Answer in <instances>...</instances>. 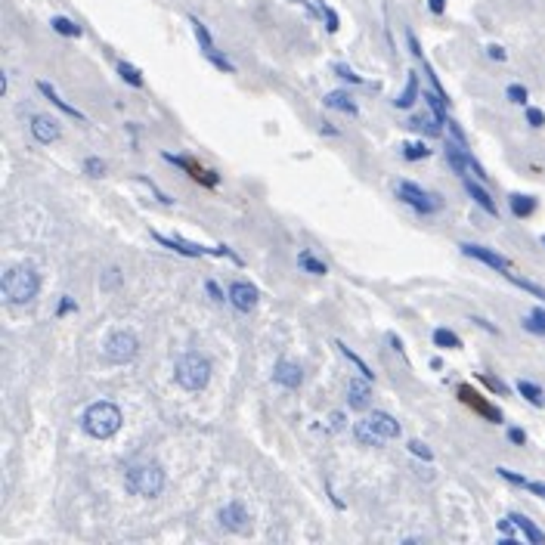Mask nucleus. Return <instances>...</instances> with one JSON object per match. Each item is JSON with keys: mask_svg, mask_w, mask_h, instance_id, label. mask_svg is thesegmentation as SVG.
I'll return each instance as SVG.
<instances>
[{"mask_svg": "<svg viewBox=\"0 0 545 545\" xmlns=\"http://www.w3.org/2000/svg\"><path fill=\"white\" fill-rule=\"evenodd\" d=\"M121 422H124L121 409H118L112 400H96V403H90V406L84 409V415H81L84 431L90 437H96V440L115 437L118 431H121Z\"/></svg>", "mask_w": 545, "mask_h": 545, "instance_id": "f257e3e1", "label": "nucleus"}, {"mask_svg": "<svg viewBox=\"0 0 545 545\" xmlns=\"http://www.w3.org/2000/svg\"><path fill=\"white\" fill-rule=\"evenodd\" d=\"M400 434H403L400 422L387 412H369L363 422L354 424V437L363 446H382L387 440H397Z\"/></svg>", "mask_w": 545, "mask_h": 545, "instance_id": "f03ea898", "label": "nucleus"}, {"mask_svg": "<svg viewBox=\"0 0 545 545\" xmlns=\"http://www.w3.org/2000/svg\"><path fill=\"white\" fill-rule=\"evenodd\" d=\"M0 285H4V295L10 304H32L37 297V291H41V276H37L32 264H22V267L6 270Z\"/></svg>", "mask_w": 545, "mask_h": 545, "instance_id": "7ed1b4c3", "label": "nucleus"}, {"mask_svg": "<svg viewBox=\"0 0 545 545\" xmlns=\"http://www.w3.org/2000/svg\"><path fill=\"white\" fill-rule=\"evenodd\" d=\"M174 378L183 391H192V393L205 391L208 382H211V363L201 354H186V356H180V363H177Z\"/></svg>", "mask_w": 545, "mask_h": 545, "instance_id": "20e7f679", "label": "nucleus"}, {"mask_svg": "<svg viewBox=\"0 0 545 545\" xmlns=\"http://www.w3.org/2000/svg\"><path fill=\"white\" fill-rule=\"evenodd\" d=\"M124 490L133 492V496H146V499H155L159 492L164 490V471L161 465L149 462V465H137L124 474Z\"/></svg>", "mask_w": 545, "mask_h": 545, "instance_id": "39448f33", "label": "nucleus"}, {"mask_svg": "<svg viewBox=\"0 0 545 545\" xmlns=\"http://www.w3.org/2000/svg\"><path fill=\"white\" fill-rule=\"evenodd\" d=\"M137 350H140V341H137V335H133L130 328H118V332H112L106 338V344H102L106 360L115 363V365L130 363L133 356H137Z\"/></svg>", "mask_w": 545, "mask_h": 545, "instance_id": "423d86ee", "label": "nucleus"}, {"mask_svg": "<svg viewBox=\"0 0 545 545\" xmlns=\"http://www.w3.org/2000/svg\"><path fill=\"white\" fill-rule=\"evenodd\" d=\"M397 199L403 201V205L412 208V211H418V214H437L440 208H443L434 192H424L422 186H415V183H409V180H400L397 183Z\"/></svg>", "mask_w": 545, "mask_h": 545, "instance_id": "0eeeda50", "label": "nucleus"}, {"mask_svg": "<svg viewBox=\"0 0 545 545\" xmlns=\"http://www.w3.org/2000/svg\"><path fill=\"white\" fill-rule=\"evenodd\" d=\"M459 248H462V255H465V257L480 260V264H487V267H492V270H499V273H509L511 270L509 257H502L499 251H492V248H483V245H474V242H465V245H459Z\"/></svg>", "mask_w": 545, "mask_h": 545, "instance_id": "6e6552de", "label": "nucleus"}, {"mask_svg": "<svg viewBox=\"0 0 545 545\" xmlns=\"http://www.w3.org/2000/svg\"><path fill=\"white\" fill-rule=\"evenodd\" d=\"M217 518H220V524L227 530H233V533H245V530L251 527V514H248V509H245L242 502H238V499H236V502L223 505Z\"/></svg>", "mask_w": 545, "mask_h": 545, "instance_id": "1a4fd4ad", "label": "nucleus"}, {"mask_svg": "<svg viewBox=\"0 0 545 545\" xmlns=\"http://www.w3.org/2000/svg\"><path fill=\"white\" fill-rule=\"evenodd\" d=\"M227 295H229V304H233V307H236L238 313H251V310L257 307V297H260V295H257V288L251 285V282H242V279L233 282Z\"/></svg>", "mask_w": 545, "mask_h": 545, "instance_id": "9d476101", "label": "nucleus"}, {"mask_svg": "<svg viewBox=\"0 0 545 545\" xmlns=\"http://www.w3.org/2000/svg\"><path fill=\"white\" fill-rule=\"evenodd\" d=\"M372 403V384L369 378L360 375V378H350L347 382V406L356 409V412H363V409H369Z\"/></svg>", "mask_w": 545, "mask_h": 545, "instance_id": "9b49d317", "label": "nucleus"}, {"mask_svg": "<svg viewBox=\"0 0 545 545\" xmlns=\"http://www.w3.org/2000/svg\"><path fill=\"white\" fill-rule=\"evenodd\" d=\"M273 382L288 387V391H297V387L304 384V369L291 360H282V363H276V369H273Z\"/></svg>", "mask_w": 545, "mask_h": 545, "instance_id": "f8f14e48", "label": "nucleus"}, {"mask_svg": "<svg viewBox=\"0 0 545 545\" xmlns=\"http://www.w3.org/2000/svg\"><path fill=\"white\" fill-rule=\"evenodd\" d=\"M459 400L465 403V406H471L474 412H480L483 418H490V422H502V412H499L496 406H490V403L483 400L477 391H471L468 384H462V387H459Z\"/></svg>", "mask_w": 545, "mask_h": 545, "instance_id": "ddd939ff", "label": "nucleus"}, {"mask_svg": "<svg viewBox=\"0 0 545 545\" xmlns=\"http://www.w3.org/2000/svg\"><path fill=\"white\" fill-rule=\"evenodd\" d=\"M161 159H164V161H170V164H177V168H183L186 174L192 177V180H199V183H205V186H217V177H214L211 170H205L201 164L189 161V159H183V155H170V152H164Z\"/></svg>", "mask_w": 545, "mask_h": 545, "instance_id": "4468645a", "label": "nucleus"}, {"mask_svg": "<svg viewBox=\"0 0 545 545\" xmlns=\"http://www.w3.org/2000/svg\"><path fill=\"white\" fill-rule=\"evenodd\" d=\"M32 133H34V140L37 143H56L59 140V121L56 118H50V115H34L32 118Z\"/></svg>", "mask_w": 545, "mask_h": 545, "instance_id": "2eb2a0df", "label": "nucleus"}, {"mask_svg": "<svg viewBox=\"0 0 545 545\" xmlns=\"http://www.w3.org/2000/svg\"><path fill=\"white\" fill-rule=\"evenodd\" d=\"M37 90H41L43 96H47V100L53 102V106H56L59 112H65V115H72L74 121H84V124H87V115H84V112H78L74 106H69V102H65L62 96L56 93V87H53V84H47V81H37Z\"/></svg>", "mask_w": 545, "mask_h": 545, "instance_id": "dca6fc26", "label": "nucleus"}, {"mask_svg": "<svg viewBox=\"0 0 545 545\" xmlns=\"http://www.w3.org/2000/svg\"><path fill=\"white\" fill-rule=\"evenodd\" d=\"M440 124H443V121H440L434 112H431V115H412V118H409L406 128L424 133V137H440V133H443V128H440Z\"/></svg>", "mask_w": 545, "mask_h": 545, "instance_id": "f3484780", "label": "nucleus"}, {"mask_svg": "<svg viewBox=\"0 0 545 545\" xmlns=\"http://www.w3.org/2000/svg\"><path fill=\"white\" fill-rule=\"evenodd\" d=\"M465 189H468V196H471V199L477 201V205L483 208V211H487V214H492V217H499V208H496V201L490 199V192L483 189L480 183H477V180H471V177H465Z\"/></svg>", "mask_w": 545, "mask_h": 545, "instance_id": "a211bd4d", "label": "nucleus"}, {"mask_svg": "<svg viewBox=\"0 0 545 545\" xmlns=\"http://www.w3.org/2000/svg\"><path fill=\"white\" fill-rule=\"evenodd\" d=\"M323 102H325L328 109H338V112H344V115H354V118L360 115V109H356V102L350 100V93H347V90H335V93H328Z\"/></svg>", "mask_w": 545, "mask_h": 545, "instance_id": "6ab92c4d", "label": "nucleus"}, {"mask_svg": "<svg viewBox=\"0 0 545 545\" xmlns=\"http://www.w3.org/2000/svg\"><path fill=\"white\" fill-rule=\"evenodd\" d=\"M509 518L514 520V527H518L520 533L527 536V542H533V545H545V533H542V530L536 527L530 518H524V514H509Z\"/></svg>", "mask_w": 545, "mask_h": 545, "instance_id": "aec40b11", "label": "nucleus"}, {"mask_svg": "<svg viewBox=\"0 0 545 545\" xmlns=\"http://www.w3.org/2000/svg\"><path fill=\"white\" fill-rule=\"evenodd\" d=\"M415 100H422V93H418V78H415V74H409L406 87H403V93L393 100V106H397V109H412Z\"/></svg>", "mask_w": 545, "mask_h": 545, "instance_id": "412c9836", "label": "nucleus"}, {"mask_svg": "<svg viewBox=\"0 0 545 545\" xmlns=\"http://www.w3.org/2000/svg\"><path fill=\"white\" fill-rule=\"evenodd\" d=\"M335 347H338V350H341V356H344V360H347V363H354V365H356V372H360V375H365V378H369V382H375V372H372V369H369V365H365V363L360 360V356H356V354H354V350H350V347L344 344V341H335Z\"/></svg>", "mask_w": 545, "mask_h": 545, "instance_id": "4be33fe9", "label": "nucleus"}, {"mask_svg": "<svg viewBox=\"0 0 545 545\" xmlns=\"http://www.w3.org/2000/svg\"><path fill=\"white\" fill-rule=\"evenodd\" d=\"M536 211V199L533 196H511V214L514 217H530Z\"/></svg>", "mask_w": 545, "mask_h": 545, "instance_id": "5701e85b", "label": "nucleus"}, {"mask_svg": "<svg viewBox=\"0 0 545 545\" xmlns=\"http://www.w3.org/2000/svg\"><path fill=\"white\" fill-rule=\"evenodd\" d=\"M297 267H301V270H307V273H313V276H325L328 273V267L323 264V260L313 257V251H301V255H297Z\"/></svg>", "mask_w": 545, "mask_h": 545, "instance_id": "b1692460", "label": "nucleus"}, {"mask_svg": "<svg viewBox=\"0 0 545 545\" xmlns=\"http://www.w3.org/2000/svg\"><path fill=\"white\" fill-rule=\"evenodd\" d=\"M118 74H121V81H128L130 87H137V90H143V74H140L137 65H130V62H118Z\"/></svg>", "mask_w": 545, "mask_h": 545, "instance_id": "393cba45", "label": "nucleus"}, {"mask_svg": "<svg viewBox=\"0 0 545 545\" xmlns=\"http://www.w3.org/2000/svg\"><path fill=\"white\" fill-rule=\"evenodd\" d=\"M518 393L520 397H527L533 406H545V393H542V387L539 384H533V382H518Z\"/></svg>", "mask_w": 545, "mask_h": 545, "instance_id": "a878e982", "label": "nucleus"}, {"mask_svg": "<svg viewBox=\"0 0 545 545\" xmlns=\"http://www.w3.org/2000/svg\"><path fill=\"white\" fill-rule=\"evenodd\" d=\"M189 25H192V34H196V41L201 43V50H205V53H211V50H214V37H211V32H208V28L201 25L196 16H189Z\"/></svg>", "mask_w": 545, "mask_h": 545, "instance_id": "bb28decb", "label": "nucleus"}, {"mask_svg": "<svg viewBox=\"0 0 545 545\" xmlns=\"http://www.w3.org/2000/svg\"><path fill=\"white\" fill-rule=\"evenodd\" d=\"M50 25H53V32L62 34V37H78L81 34L78 22H72V19H65V16H53V19H50Z\"/></svg>", "mask_w": 545, "mask_h": 545, "instance_id": "cd10ccee", "label": "nucleus"}, {"mask_svg": "<svg viewBox=\"0 0 545 545\" xmlns=\"http://www.w3.org/2000/svg\"><path fill=\"white\" fill-rule=\"evenodd\" d=\"M434 344L437 347H446V350H459L462 347V338L450 328H434Z\"/></svg>", "mask_w": 545, "mask_h": 545, "instance_id": "c85d7f7f", "label": "nucleus"}, {"mask_svg": "<svg viewBox=\"0 0 545 545\" xmlns=\"http://www.w3.org/2000/svg\"><path fill=\"white\" fill-rule=\"evenodd\" d=\"M520 323H524V328H527V332H533V335H542V338H545V310H542V307H536L533 313H530V316H524V319H520Z\"/></svg>", "mask_w": 545, "mask_h": 545, "instance_id": "c756f323", "label": "nucleus"}, {"mask_svg": "<svg viewBox=\"0 0 545 545\" xmlns=\"http://www.w3.org/2000/svg\"><path fill=\"white\" fill-rule=\"evenodd\" d=\"M422 100L431 106V112L440 118V121H446V100L440 96L437 90H422Z\"/></svg>", "mask_w": 545, "mask_h": 545, "instance_id": "7c9ffc66", "label": "nucleus"}, {"mask_svg": "<svg viewBox=\"0 0 545 545\" xmlns=\"http://www.w3.org/2000/svg\"><path fill=\"white\" fill-rule=\"evenodd\" d=\"M431 155V149L418 140V143H403V159L406 161H422V159H428Z\"/></svg>", "mask_w": 545, "mask_h": 545, "instance_id": "2f4dec72", "label": "nucleus"}, {"mask_svg": "<svg viewBox=\"0 0 545 545\" xmlns=\"http://www.w3.org/2000/svg\"><path fill=\"white\" fill-rule=\"evenodd\" d=\"M505 276H509V279H511V282H514V285H518V288H524V291H530V295H533V297H539V301H545V288H539V285H536V282H530V279H520V276H514L511 270L505 273Z\"/></svg>", "mask_w": 545, "mask_h": 545, "instance_id": "473e14b6", "label": "nucleus"}, {"mask_svg": "<svg viewBox=\"0 0 545 545\" xmlns=\"http://www.w3.org/2000/svg\"><path fill=\"white\" fill-rule=\"evenodd\" d=\"M409 452H412V455H418V459H422V462H434V452H431L428 446L422 443V440H409Z\"/></svg>", "mask_w": 545, "mask_h": 545, "instance_id": "72a5a7b5", "label": "nucleus"}, {"mask_svg": "<svg viewBox=\"0 0 545 545\" xmlns=\"http://www.w3.org/2000/svg\"><path fill=\"white\" fill-rule=\"evenodd\" d=\"M205 56H208V59H211V62H214V65H217V69H220V72H229V74H233V72H236V65H233V62H229V59H227V56H220V53H217V50H211V53H205Z\"/></svg>", "mask_w": 545, "mask_h": 545, "instance_id": "f704fd0d", "label": "nucleus"}, {"mask_svg": "<svg viewBox=\"0 0 545 545\" xmlns=\"http://www.w3.org/2000/svg\"><path fill=\"white\" fill-rule=\"evenodd\" d=\"M84 170L90 177H102V174H106V164L96 159V155H90V159H84Z\"/></svg>", "mask_w": 545, "mask_h": 545, "instance_id": "c9c22d12", "label": "nucleus"}, {"mask_svg": "<svg viewBox=\"0 0 545 545\" xmlns=\"http://www.w3.org/2000/svg\"><path fill=\"white\" fill-rule=\"evenodd\" d=\"M205 291H208V295H211V301L214 304H223V301H229V295H223V288L217 285V282H214V279H208L205 282Z\"/></svg>", "mask_w": 545, "mask_h": 545, "instance_id": "e433bc0d", "label": "nucleus"}, {"mask_svg": "<svg viewBox=\"0 0 545 545\" xmlns=\"http://www.w3.org/2000/svg\"><path fill=\"white\" fill-rule=\"evenodd\" d=\"M505 96H509L511 102H518V106H527V87H520V84H511L509 90H505Z\"/></svg>", "mask_w": 545, "mask_h": 545, "instance_id": "4c0bfd02", "label": "nucleus"}, {"mask_svg": "<svg viewBox=\"0 0 545 545\" xmlns=\"http://www.w3.org/2000/svg\"><path fill=\"white\" fill-rule=\"evenodd\" d=\"M319 13L325 16V28H328V32H332V34L338 32V25H341V22H338V13H335L332 6H325V4H323V10H319Z\"/></svg>", "mask_w": 545, "mask_h": 545, "instance_id": "58836bf2", "label": "nucleus"}, {"mask_svg": "<svg viewBox=\"0 0 545 545\" xmlns=\"http://www.w3.org/2000/svg\"><path fill=\"white\" fill-rule=\"evenodd\" d=\"M118 282H121V270H118V267H109V270L102 273V288H115Z\"/></svg>", "mask_w": 545, "mask_h": 545, "instance_id": "ea45409f", "label": "nucleus"}, {"mask_svg": "<svg viewBox=\"0 0 545 545\" xmlns=\"http://www.w3.org/2000/svg\"><path fill=\"white\" fill-rule=\"evenodd\" d=\"M443 124H446V130H450V133H452V140H455V143H462V146H468V137H465V130H462V128H459V124H455V121H452V118H446V121H443Z\"/></svg>", "mask_w": 545, "mask_h": 545, "instance_id": "a19ab883", "label": "nucleus"}, {"mask_svg": "<svg viewBox=\"0 0 545 545\" xmlns=\"http://www.w3.org/2000/svg\"><path fill=\"white\" fill-rule=\"evenodd\" d=\"M527 121H530V128H542V124H545V112L527 106Z\"/></svg>", "mask_w": 545, "mask_h": 545, "instance_id": "79ce46f5", "label": "nucleus"}, {"mask_svg": "<svg viewBox=\"0 0 545 545\" xmlns=\"http://www.w3.org/2000/svg\"><path fill=\"white\" fill-rule=\"evenodd\" d=\"M335 74H338V78H344L347 84H363V78H360V74H354V72L347 69V65H335Z\"/></svg>", "mask_w": 545, "mask_h": 545, "instance_id": "37998d69", "label": "nucleus"}, {"mask_svg": "<svg viewBox=\"0 0 545 545\" xmlns=\"http://www.w3.org/2000/svg\"><path fill=\"white\" fill-rule=\"evenodd\" d=\"M496 471H499V477H505L509 483H514V487H527V477L514 474V471H509V468H496Z\"/></svg>", "mask_w": 545, "mask_h": 545, "instance_id": "c03bdc74", "label": "nucleus"}, {"mask_svg": "<svg viewBox=\"0 0 545 545\" xmlns=\"http://www.w3.org/2000/svg\"><path fill=\"white\" fill-rule=\"evenodd\" d=\"M72 310H78V304H74V297H69V295H62V301H59V316H65V313H72Z\"/></svg>", "mask_w": 545, "mask_h": 545, "instance_id": "a18cd8bd", "label": "nucleus"}, {"mask_svg": "<svg viewBox=\"0 0 545 545\" xmlns=\"http://www.w3.org/2000/svg\"><path fill=\"white\" fill-rule=\"evenodd\" d=\"M483 384H487V387H492V391H496V393H505V391H509V387H505L502 382H499V378H490V375H483Z\"/></svg>", "mask_w": 545, "mask_h": 545, "instance_id": "49530a36", "label": "nucleus"}, {"mask_svg": "<svg viewBox=\"0 0 545 545\" xmlns=\"http://www.w3.org/2000/svg\"><path fill=\"white\" fill-rule=\"evenodd\" d=\"M487 53H490V59H496V62H505V56H509L502 47H499V43H492V47H487Z\"/></svg>", "mask_w": 545, "mask_h": 545, "instance_id": "de8ad7c7", "label": "nucleus"}, {"mask_svg": "<svg viewBox=\"0 0 545 545\" xmlns=\"http://www.w3.org/2000/svg\"><path fill=\"white\" fill-rule=\"evenodd\" d=\"M509 440H511V443H518V446H524V443H527V434H524L520 428H511V431H509Z\"/></svg>", "mask_w": 545, "mask_h": 545, "instance_id": "09e8293b", "label": "nucleus"}, {"mask_svg": "<svg viewBox=\"0 0 545 545\" xmlns=\"http://www.w3.org/2000/svg\"><path fill=\"white\" fill-rule=\"evenodd\" d=\"M406 41H409V50H412V56L422 59V47H418V41H415V34H412V32H406Z\"/></svg>", "mask_w": 545, "mask_h": 545, "instance_id": "8fccbe9b", "label": "nucleus"}, {"mask_svg": "<svg viewBox=\"0 0 545 545\" xmlns=\"http://www.w3.org/2000/svg\"><path fill=\"white\" fill-rule=\"evenodd\" d=\"M527 490L530 492H536L539 499H545V483H536V480H527Z\"/></svg>", "mask_w": 545, "mask_h": 545, "instance_id": "3c124183", "label": "nucleus"}, {"mask_svg": "<svg viewBox=\"0 0 545 545\" xmlns=\"http://www.w3.org/2000/svg\"><path fill=\"white\" fill-rule=\"evenodd\" d=\"M428 6H431V13H434V16H440V13L446 10V0H428Z\"/></svg>", "mask_w": 545, "mask_h": 545, "instance_id": "603ef678", "label": "nucleus"}, {"mask_svg": "<svg viewBox=\"0 0 545 545\" xmlns=\"http://www.w3.org/2000/svg\"><path fill=\"white\" fill-rule=\"evenodd\" d=\"M471 323H477V325H480V328H487V332H492V335H499V328H496V325H490L487 319H480V316H474Z\"/></svg>", "mask_w": 545, "mask_h": 545, "instance_id": "864d4df0", "label": "nucleus"}, {"mask_svg": "<svg viewBox=\"0 0 545 545\" xmlns=\"http://www.w3.org/2000/svg\"><path fill=\"white\" fill-rule=\"evenodd\" d=\"M391 344H393V350H397V354H403V341L397 338V335H391Z\"/></svg>", "mask_w": 545, "mask_h": 545, "instance_id": "5fc2aeb1", "label": "nucleus"}, {"mask_svg": "<svg viewBox=\"0 0 545 545\" xmlns=\"http://www.w3.org/2000/svg\"><path fill=\"white\" fill-rule=\"evenodd\" d=\"M341 422H344V415L335 412V415H332V428H341Z\"/></svg>", "mask_w": 545, "mask_h": 545, "instance_id": "6e6d98bb", "label": "nucleus"}, {"mask_svg": "<svg viewBox=\"0 0 545 545\" xmlns=\"http://www.w3.org/2000/svg\"><path fill=\"white\" fill-rule=\"evenodd\" d=\"M323 130H325V133H332V137H338V130H335V128H332V124H328V121H323Z\"/></svg>", "mask_w": 545, "mask_h": 545, "instance_id": "4d7b16f0", "label": "nucleus"}, {"mask_svg": "<svg viewBox=\"0 0 545 545\" xmlns=\"http://www.w3.org/2000/svg\"><path fill=\"white\" fill-rule=\"evenodd\" d=\"M542 245H545V236H542Z\"/></svg>", "mask_w": 545, "mask_h": 545, "instance_id": "13d9d810", "label": "nucleus"}]
</instances>
